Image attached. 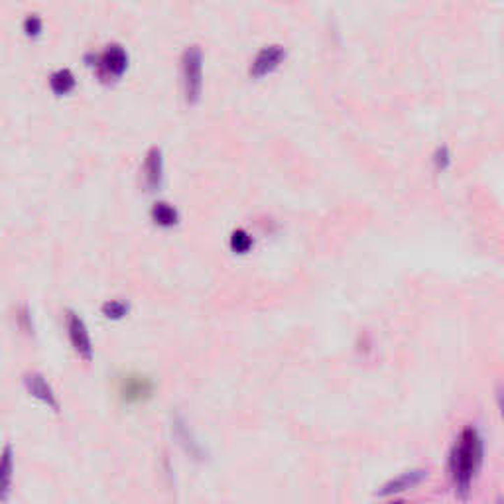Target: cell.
I'll return each mask as SVG.
<instances>
[{
  "label": "cell",
  "mask_w": 504,
  "mask_h": 504,
  "mask_svg": "<svg viewBox=\"0 0 504 504\" xmlns=\"http://www.w3.org/2000/svg\"><path fill=\"white\" fill-rule=\"evenodd\" d=\"M481 463H483V440L477 429L467 426L459 433L449 457L451 479L459 496L469 494L473 479L481 469Z\"/></svg>",
  "instance_id": "1"
},
{
  "label": "cell",
  "mask_w": 504,
  "mask_h": 504,
  "mask_svg": "<svg viewBox=\"0 0 504 504\" xmlns=\"http://www.w3.org/2000/svg\"><path fill=\"white\" fill-rule=\"evenodd\" d=\"M183 93L189 103H194L201 95L203 85V54L199 45H187L182 55Z\"/></svg>",
  "instance_id": "2"
},
{
  "label": "cell",
  "mask_w": 504,
  "mask_h": 504,
  "mask_svg": "<svg viewBox=\"0 0 504 504\" xmlns=\"http://www.w3.org/2000/svg\"><path fill=\"white\" fill-rule=\"evenodd\" d=\"M97 71L103 79H115L122 75V71L129 65V54L120 43H110L97 55Z\"/></svg>",
  "instance_id": "3"
},
{
  "label": "cell",
  "mask_w": 504,
  "mask_h": 504,
  "mask_svg": "<svg viewBox=\"0 0 504 504\" xmlns=\"http://www.w3.org/2000/svg\"><path fill=\"white\" fill-rule=\"evenodd\" d=\"M67 333H69V341L73 345L75 353L85 361H91L93 359L91 335H89L85 322L77 315L75 311H67Z\"/></svg>",
  "instance_id": "4"
},
{
  "label": "cell",
  "mask_w": 504,
  "mask_h": 504,
  "mask_svg": "<svg viewBox=\"0 0 504 504\" xmlns=\"http://www.w3.org/2000/svg\"><path fill=\"white\" fill-rule=\"evenodd\" d=\"M24 387H26L30 396L40 400L42 404L52 408L55 412L59 410V400L55 396L54 388L48 384V380H45L40 373H26V375H24Z\"/></svg>",
  "instance_id": "5"
},
{
  "label": "cell",
  "mask_w": 504,
  "mask_h": 504,
  "mask_svg": "<svg viewBox=\"0 0 504 504\" xmlns=\"http://www.w3.org/2000/svg\"><path fill=\"white\" fill-rule=\"evenodd\" d=\"M152 380L144 375H127L120 380V394L127 402H140L152 394Z\"/></svg>",
  "instance_id": "6"
},
{
  "label": "cell",
  "mask_w": 504,
  "mask_h": 504,
  "mask_svg": "<svg viewBox=\"0 0 504 504\" xmlns=\"http://www.w3.org/2000/svg\"><path fill=\"white\" fill-rule=\"evenodd\" d=\"M284 55H286V50H284L280 43L264 45V48L257 54V57L252 59L250 73L254 77H260L264 75V73H268L270 69H274V67L280 64V59H282Z\"/></svg>",
  "instance_id": "7"
},
{
  "label": "cell",
  "mask_w": 504,
  "mask_h": 504,
  "mask_svg": "<svg viewBox=\"0 0 504 504\" xmlns=\"http://www.w3.org/2000/svg\"><path fill=\"white\" fill-rule=\"evenodd\" d=\"M14 483V447L6 443L0 449V503H8Z\"/></svg>",
  "instance_id": "8"
},
{
  "label": "cell",
  "mask_w": 504,
  "mask_h": 504,
  "mask_svg": "<svg viewBox=\"0 0 504 504\" xmlns=\"http://www.w3.org/2000/svg\"><path fill=\"white\" fill-rule=\"evenodd\" d=\"M144 185L148 187V192L158 189L164 178V158H161V150L158 146H152L146 160H144Z\"/></svg>",
  "instance_id": "9"
},
{
  "label": "cell",
  "mask_w": 504,
  "mask_h": 504,
  "mask_svg": "<svg viewBox=\"0 0 504 504\" xmlns=\"http://www.w3.org/2000/svg\"><path fill=\"white\" fill-rule=\"evenodd\" d=\"M424 477H426V471H408V473H402L400 477H396L394 481H390L388 484L382 487V491L380 494H394V493H402V491H406V489H412V487H416L418 483L424 481Z\"/></svg>",
  "instance_id": "10"
},
{
  "label": "cell",
  "mask_w": 504,
  "mask_h": 504,
  "mask_svg": "<svg viewBox=\"0 0 504 504\" xmlns=\"http://www.w3.org/2000/svg\"><path fill=\"white\" fill-rule=\"evenodd\" d=\"M150 215L158 225L164 226L173 225V223H178V219H180L178 209H175L172 203H168V201H156V203L152 205Z\"/></svg>",
  "instance_id": "11"
},
{
  "label": "cell",
  "mask_w": 504,
  "mask_h": 504,
  "mask_svg": "<svg viewBox=\"0 0 504 504\" xmlns=\"http://www.w3.org/2000/svg\"><path fill=\"white\" fill-rule=\"evenodd\" d=\"M50 85H52L55 93H67L69 89H73V85H75V77H73V73L69 69L64 67V69H57V71L52 73Z\"/></svg>",
  "instance_id": "12"
},
{
  "label": "cell",
  "mask_w": 504,
  "mask_h": 504,
  "mask_svg": "<svg viewBox=\"0 0 504 504\" xmlns=\"http://www.w3.org/2000/svg\"><path fill=\"white\" fill-rule=\"evenodd\" d=\"M129 311V303H124L122 300H108L103 303V313L107 317H113V319H120L124 317Z\"/></svg>",
  "instance_id": "13"
},
{
  "label": "cell",
  "mask_w": 504,
  "mask_h": 504,
  "mask_svg": "<svg viewBox=\"0 0 504 504\" xmlns=\"http://www.w3.org/2000/svg\"><path fill=\"white\" fill-rule=\"evenodd\" d=\"M250 245H252V238H250V235H248L245 229H236V231H233V235H231V247L235 248V250L245 252V250L250 248Z\"/></svg>",
  "instance_id": "14"
},
{
  "label": "cell",
  "mask_w": 504,
  "mask_h": 504,
  "mask_svg": "<svg viewBox=\"0 0 504 504\" xmlns=\"http://www.w3.org/2000/svg\"><path fill=\"white\" fill-rule=\"evenodd\" d=\"M175 431H178V438H182V443L187 447L189 453H194V455H201V449H199V445L192 440V435H187V429L185 426L182 424V419H175Z\"/></svg>",
  "instance_id": "15"
},
{
  "label": "cell",
  "mask_w": 504,
  "mask_h": 504,
  "mask_svg": "<svg viewBox=\"0 0 504 504\" xmlns=\"http://www.w3.org/2000/svg\"><path fill=\"white\" fill-rule=\"evenodd\" d=\"M24 30L30 34V36L40 34V30H42V18H40L38 14H28L26 20H24Z\"/></svg>",
  "instance_id": "16"
},
{
  "label": "cell",
  "mask_w": 504,
  "mask_h": 504,
  "mask_svg": "<svg viewBox=\"0 0 504 504\" xmlns=\"http://www.w3.org/2000/svg\"><path fill=\"white\" fill-rule=\"evenodd\" d=\"M433 161L438 164V168H445V166L449 164V148H447L445 144L435 150V154H433Z\"/></svg>",
  "instance_id": "17"
},
{
  "label": "cell",
  "mask_w": 504,
  "mask_h": 504,
  "mask_svg": "<svg viewBox=\"0 0 504 504\" xmlns=\"http://www.w3.org/2000/svg\"><path fill=\"white\" fill-rule=\"evenodd\" d=\"M392 504H402V503H392Z\"/></svg>",
  "instance_id": "18"
}]
</instances>
